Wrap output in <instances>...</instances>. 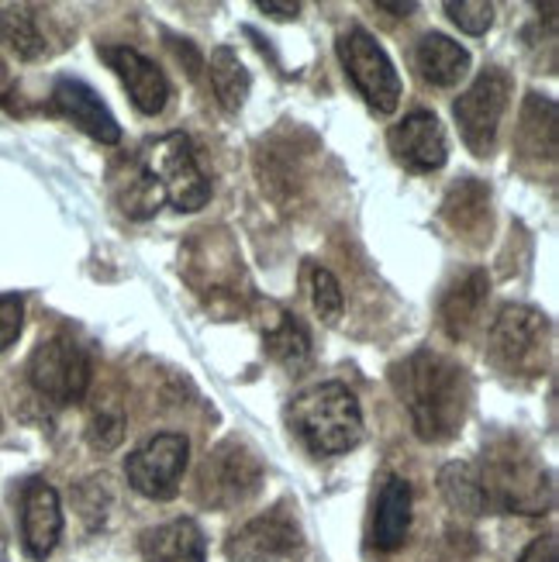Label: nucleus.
Masks as SVG:
<instances>
[{
  "label": "nucleus",
  "mask_w": 559,
  "mask_h": 562,
  "mask_svg": "<svg viewBox=\"0 0 559 562\" xmlns=\"http://www.w3.org/2000/svg\"><path fill=\"white\" fill-rule=\"evenodd\" d=\"M138 549L145 562H208L204 531L193 518H177L149 528L142 535Z\"/></svg>",
  "instance_id": "16"
},
{
  "label": "nucleus",
  "mask_w": 559,
  "mask_h": 562,
  "mask_svg": "<svg viewBox=\"0 0 559 562\" xmlns=\"http://www.w3.org/2000/svg\"><path fill=\"white\" fill-rule=\"evenodd\" d=\"M190 462V438L180 431H159L125 459V476L132 491L149 501H174Z\"/></svg>",
  "instance_id": "8"
},
{
  "label": "nucleus",
  "mask_w": 559,
  "mask_h": 562,
  "mask_svg": "<svg viewBox=\"0 0 559 562\" xmlns=\"http://www.w3.org/2000/svg\"><path fill=\"white\" fill-rule=\"evenodd\" d=\"M24 328V301L18 293H0V352L11 349Z\"/></svg>",
  "instance_id": "27"
},
{
  "label": "nucleus",
  "mask_w": 559,
  "mask_h": 562,
  "mask_svg": "<svg viewBox=\"0 0 559 562\" xmlns=\"http://www.w3.org/2000/svg\"><path fill=\"white\" fill-rule=\"evenodd\" d=\"M53 104L63 117H69L72 125L80 132H87L93 142L101 145H114L121 142V125L118 117L108 111V104L97 97L93 87H87L83 80H72V77H63L56 80L53 87Z\"/></svg>",
  "instance_id": "15"
},
{
  "label": "nucleus",
  "mask_w": 559,
  "mask_h": 562,
  "mask_svg": "<svg viewBox=\"0 0 559 562\" xmlns=\"http://www.w3.org/2000/svg\"><path fill=\"white\" fill-rule=\"evenodd\" d=\"M391 383L422 442L443 446L463 431L473 404V380L456 359L415 349L391 370Z\"/></svg>",
  "instance_id": "1"
},
{
  "label": "nucleus",
  "mask_w": 559,
  "mask_h": 562,
  "mask_svg": "<svg viewBox=\"0 0 559 562\" xmlns=\"http://www.w3.org/2000/svg\"><path fill=\"white\" fill-rule=\"evenodd\" d=\"M480 483L488 507L512 515H546L552 507V476L522 438H501L483 452Z\"/></svg>",
  "instance_id": "4"
},
{
  "label": "nucleus",
  "mask_w": 559,
  "mask_h": 562,
  "mask_svg": "<svg viewBox=\"0 0 559 562\" xmlns=\"http://www.w3.org/2000/svg\"><path fill=\"white\" fill-rule=\"evenodd\" d=\"M415 66L422 72V80L432 87H456L470 72V53L459 42H452L443 32L422 35L415 48Z\"/></svg>",
  "instance_id": "19"
},
{
  "label": "nucleus",
  "mask_w": 559,
  "mask_h": 562,
  "mask_svg": "<svg viewBox=\"0 0 559 562\" xmlns=\"http://www.w3.org/2000/svg\"><path fill=\"white\" fill-rule=\"evenodd\" d=\"M439 494L446 497V504L459 515H488V494H483L480 483V470L473 462H446L439 470Z\"/></svg>",
  "instance_id": "21"
},
{
  "label": "nucleus",
  "mask_w": 559,
  "mask_h": 562,
  "mask_svg": "<svg viewBox=\"0 0 559 562\" xmlns=\"http://www.w3.org/2000/svg\"><path fill=\"white\" fill-rule=\"evenodd\" d=\"M308 286H311V304L314 311L322 314L325 325H335L338 317L346 311V297H343V286L338 280L325 270V266H308Z\"/></svg>",
  "instance_id": "25"
},
{
  "label": "nucleus",
  "mask_w": 559,
  "mask_h": 562,
  "mask_svg": "<svg viewBox=\"0 0 559 562\" xmlns=\"http://www.w3.org/2000/svg\"><path fill=\"white\" fill-rule=\"evenodd\" d=\"M335 53L343 59L346 77L353 87L367 97V104L377 114H394L401 104V77L391 63V56L383 53V45L367 32V29H349L338 35Z\"/></svg>",
  "instance_id": "6"
},
{
  "label": "nucleus",
  "mask_w": 559,
  "mask_h": 562,
  "mask_svg": "<svg viewBox=\"0 0 559 562\" xmlns=\"http://www.w3.org/2000/svg\"><path fill=\"white\" fill-rule=\"evenodd\" d=\"M163 201L183 214L201 211L211 201V180L198 166L190 138L180 132L159 135L142 145L135 177L128 180L125 198H121V211L142 222V217L156 214Z\"/></svg>",
  "instance_id": "2"
},
{
  "label": "nucleus",
  "mask_w": 559,
  "mask_h": 562,
  "mask_svg": "<svg viewBox=\"0 0 559 562\" xmlns=\"http://www.w3.org/2000/svg\"><path fill=\"white\" fill-rule=\"evenodd\" d=\"M211 90L217 97V104H222V111L228 114H238L242 104H246V97L253 90V77L249 69L242 66L238 53L228 45H217L211 53Z\"/></svg>",
  "instance_id": "20"
},
{
  "label": "nucleus",
  "mask_w": 559,
  "mask_h": 562,
  "mask_svg": "<svg viewBox=\"0 0 559 562\" xmlns=\"http://www.w3.org/2000/svg\"><path fill=\"white\" fill-rule=\"evenodd\" d=\"M512 90H515L512 77H507L501 66H491V69H483L467 87V93H459V101L452 104L459 135H463L467 149L473 156L483 159L494 153V142L501 132L507 101H512Z\"/></svg>",
  "instance_id": "7"
},
{
  "label": "nucleus",
  "mask_w": 559,
  "mask_h": 562,
  "mask_svg": "<svg viewBox=\"0 0 559 562\" xmlns=\"http://www.w3.org/2000/svg\"><path fill=\"white\" fill-rule=\"evenodd\" d=\"M446 14L467 35H483L494 24V4H488V0H449Z\"/></svg>",
  "instance_id": "26"
},
{
  "label": "nucleus",
  "mask_w": 559,
  "mask_h": 562,
  "mask_svg": "<svg viewBox=\"0 0 559 562\" xmlns=\"http://www.w3.org/2000/svg\"><path fill=\"white\" fill-rule=\"evenodd\" d=\"M256 8L266 11V14H273V18H280V21L301 14V4H298V0H256Z\"/></svg>",
  "instance_id": "30"
},
{
  "label": "nucleus",
  "mask_w": 559,
  "mask_h": 562,
  "mask_svg": "<svg viewBox=\"0 0 559 562\" xmlns=\"http://www.w3.org/2000/svg\"><path fill=\"white\" fill-rule=\"evenodd\" d=\"M8 552H11V546H8V528H4V521H0V562H8Z\"/></svg>",
  "instance_id": "32"
},
{
  "label": "nucleus",
  "mask_w": 559,
  "mask_h": 562,
  "mask_svg": "<svg viewBox=\"0 0 559 562\" xmlns=\"http://www.w3.org/2000/svg\"><path fill=\"white\" fill-rule=\"evenodd\" d=\"M491 280L483 270H470L459 277L443 297V328L449 338H470L483 322V304H488Z\"/></svg>",
  "instance_id": "17"
},
{
  "label": "nucleus",
  "mask_w": 559,
  "mask_h": 562,
  "mask_svg": "<svg viewBox=\"0 0 559 562\" xmlns=\"http://www.w3.org/2000/svg\"><path fill=\"white\" fill-rule=\"evenodd\" d=\"M377 8H380V11H391L394 18H407V14H415V11H418L415 0H407V4H401V0H380Z\"/></svg>",
  "instance_id": "31"
},
{
  "label": "nucleus",
  "mask_w": 559,
  "mask_h": 562,
  "mask_svg": "<svg viewBox=\"0 0 559 562\" xmlns=\"http://www.w3.org/2000/svg\"><path fill=\"white\" fill-rule=\"evenodd\" d=\"M543 135L546 142H556V104L546 101V97L532 93L525 114H522V142H528L532 156H543ZM546 159H552V153H546Z\"/></svg>",
  "instance_id": "24"
},
{
  "label": "nucleus",
  "mask_w": 559,
  "mask_h": 562,
  "mask_svg": "<svg viewBox=\"0 0 559 562\" xmlns=\"http://www.w3.org/2000/svg\"><path fill=\"white\" fill-rule=\"evenodd\" d=\"M262 483V467L256 452L238 442V438H225L222 446L211 449L201 476H198V494L208 507H238L246 504Z\"/></svg>",
  "instance_id": "9"
},
{
  "label": "nucleus",
  "mask_w": 559,
  "mask_h": 562,
  "mask_svg": "<svg viewBox=\"0 0 559 562\" xmlns=\"http://www.w3.org/2000/svg\"><path fill=\"white\" fill-rule=\"evenodd\" d=\"M290 428L314 456H343L362 442V407L338 380L314 383L290 404Z\"/></svg>",
  "instance_id": "3"
},
{
  "label": "nucleus",
  "mask_w": 559,
  "mask_h": 562,
  "mask_svg": "<svg viewBox=\"0 0 559 562\" xmlns=\"http://www.w3.org/2000/svg\"><path fill=\"white\" fill-rule=\"evenodd\" d=\"M518 562H559L556 559V539H552V535H543V539H536L522 552Z\"/></svg>",
  "instance_id": "29"
},
{
  "label": "nucleus",
  "mask_w": 559,
  "mask_h": 562,
  "mask_svg": "<svg viewBox=\"0 0 559 562\" xmlns=\"http://www.w3.org/2000/svg\"><path fill=\"white\" fill-rule=\"evenodd\" d=\"M411 531V483L401 476H387L383 491L373 510V546L383 552H394L404 546Z\"/></svg>",
  "instance_id": "18"
},
{
  "label": "nucleus",
  "mask_w": 559,
  "mask_h": 562,
  "mask_svg": "<svg viewBox=\"0 0 559 562\" xmlns=\"http://www.w3.org/2000/svg\"><path fill=\"white\" fill-rule=\"evenodd\" d=\"M552 325L539 307L504 304L491 325V356L504 373L539 376L549 366Z\"/></svg>",
  "instance_id": "5"
},
{
  "label": "nucleus",
  "mask_w": 559,
  "mask_h": 562,
  "mask_svg": "<svg viewBox=\"0 0 559 562\" xmlns=\"http://www.w3.org/2000/svg\"><path fill=\"white\" fill-rule=\"evenodd\" d=\"M101 59L118 72V80L125 83L132 104L142 114H159L169 104V80L166 72L149 59L142 56L132 45H101Z\"/></svg>",
  "instance_id": "13"
},
{
  "label": "nucleus",
  "mask_w": 559,
  "mask_h": 562,
  "mask_svg": "<svg viewBox=\"0 0 559 562\" xmlns=\"http://www.w3.org/2000/svg\"><path fill=\"white\" fill-rule=\"evenodd\" d=\"M0 42L11 45L21 59H38L45 53V38L29 8H4L0 11Z\"/></svg>",
  "instance_id": "23"
},
{
  "label": "nucleus",
  "mask_w": 559,
  "mask_h": 562,
  "mask_svg": "<svg viewBox=\"0 0 559 562\" xmlns=\"http://www.w3.org/2000/svg\"><path fill=\"white\" fill-rule=\"evenodd\" d=\"M394 159L411 169V173H435L449 159V142L446 128L439 125V117L432 111H411L404 114L398 125L387 135Z\"/></svg>",
  "instance_id": "12"
},
{
  "label": "nucleus",
  "mask_w": 559,
  "mask_h": 562,
  "mask_svg": "<svg viewBox=\"0 0 559 562\" xmlns=\"http://www.w3.org/2000/svg\"><path fill=\"white\" fill-rule=\"evenodd\" d=\"M225 552L232 562H301L304 535L283 510H266L232 535Z\"/></svg>",
  "instance_id": "11"
},
{
  "label": "nucleus",
  "mask_w": 559,
  "mask_h": 562,
  "mask_svg": "<svg viewBox=\"0 0 559 562\" xmlns=\"http://www.w3.org/2000/svg\"><path fill=\"white\" fill-rule=\"evenodd\" d=\"M90 356L69 335L45 338L29 359V380L45 401L77 404L90 386Z\"/></svg>",
  "instance_id": "10"
},
{
  "label": "nucleus",
  "mask_w": 559,
  "mask_h": 562,
  "mask_svg": "<svg viewBox=\"0 0 559 562\" xmlns=\"http://www.w3.org/2000/svg\"><path fill=\"white\" fill-rule=\"evenodd\" d=\"M262 346L287 370H304L311 359V335L294 314L277 311V322L262 331Z\"/></svg>",
  "instance_id": "22"
},
{
  "label": "nucleus",
  "mask_w": 559,
  "mask_h": 562,
  "mask_svg": "<svg viewBox=\"0 0 559 562\" xmlns=\"http://www.w3.org/2000/svg\"><path fill=\"white\" fill-rule=\"evenodd\" d=\"M121 438H125V425H121L118 414H101L90 425V446L93 449H114Z\"/></svg>",
  "instance_id": "28"
},
{
  "label": "nucleus",
  "mask_w": 559,
  "mask_h": 562,
  "mask_svg": "<svg viewBox=\"0 0 559 562\" xmlns=\"http://www.w3.org/2000/svg\"><path fill=\"white\" fill-rule=\"evenodd\" d=\"M63 539V504L45 480H29L21 494V542L32 559H48Z\"/></svg>",
  "instance_id": "14"
}]
</instances>
